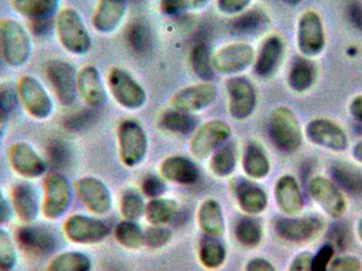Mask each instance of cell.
<instances>
[{"label":"cell","mask_w":362,"mask_h":271,"mask_svg":"<svg viewBox=\"0 0 362 271\" xmlns=\"http://www.w3.org/2000/svg\"><path fill=\"white\" fill-rule=\"evenodd\" d=\"M216 86L210 82L185 87L175 93L171 99V104L175 110L185 113L200 112L214 103L217 98Z\"/></svg>","instance_id":"obj_21"},{"label":"cell","mask_w":362,"mask_h":271,"mask_svg":"<svg viewBox=\"0 0 362 271\" xmlns=\"http://www.w3.org/2000/svg\"><path fill=\"white\" fill-rule=\"evenodd\" d=\"M235 166V149L231 143L223 144L213 153L210 166L211 170L216 176H228L233 172Z\"/></svg>","instance_id":"obj_39"},{"label":"cell","mask_w":362,"mask_h":271,"mask_svg":"<svg viewBox=\"0 0 362 271\" xmlns=\"http://www.w3.org/2000/svg\"><path fill=\"white\" fill-rule=\"evenodd\" d=\"M229 98V113L236 120L249 118L255 110L257 95L255 87L244 76L230 78L226 83Z\"/></svg>","instance_id":"obj_16"},{"label":"cell","mask_w":362,"mask_h":271,"mask_svg":"<svg viewBox=\"0 0 362 271\" xmlns=\"http://www.w3.org/2000/svg\"><path fill=\"white\" fill-rule=\"evenodd\" d=\"M199 259L206 268H218L225 262V247L217 238L204 236L199 243Z\"/></svg>","instance_id":"obj_35"},{"label":"cell","mask_w":362,"mask_h":271,"mask_svg":"<svg viewBox=\"0 0 362 271\" xmlns=\"http://www.w3.org/2000/svg\"><path fill=\"white\" fill-rule=\"evenodd\" d=\"M78 93L87 106L93 110H97L105 103L103 81L95 66H85L78 72Z\"/></svg>","instance_id":"obj_23"},{"label":"cell","mask_w":362,"mask_h":271,"mask_svg":"<svg viewBox=\"0 0 362 271\" xmlns=\"http://www.w3.org/2000/svg\"><path fill=\"white\" fill-rule=\"evenodd\" d=\"M127 42L131 48L137 53H146L150 50L152 45V35L146 23L136 21L132 23L127 30Z\"/></svg>","instance_id":"obj_43"},{"label":"cell","mask_w":362,"mask_h":271,"mask_svg":"<svg viewBox=\"0 0 362 271\" xmlns=\"http://www.w3.org/2000/svg\"><path fill=\"white\" fill-rule=\"evenodd\" d=\"M10 168L23 180H36L46 176L49 170L46 158L42 157L31 144L19 141L13 143L8 151Z\"/></svg>","instance_id":"obj_6"},{"label":"cell","mask_w":362,"mask_h":271,"mask_svg":"<svg viewBox=\"0 0 362 271\" xmlns=\"http://www.w3.org/2000/svg\"><path fill=\"white\" fill-rule=\"evenodd\" d=\"M14 209H13L10 196L6 195L0 187V226L8 225L14 219Z\"/></svg>","instance_id":"obj_53"},{"label":"cell","mask_w":362,"mask_h":271,"mask_svg":"<svg viewBox=\"0 0 362 271\" xmlns=\"http://www.w3.org/2000/svg\"><path fill=\"white\" fill-rule=\"evenodd\" d=\"M246 271H276L274 266L265 259H253L247 264Z\"/></svg>","instance_id":"obj_57"},{"label":"cell","mask_w":362,"mask_h":271,"mask_svg":"<svg viewBox=\"0 0 362 271\" xmlns=\"http://www.w3.org/2000/svg\"><path fill=\"white\" fill-rule=\"evenodd\" d=\"M325 42L327 38L322 18L315 11H306L298 21V49L303 57L313 59L323 52Z\"/></svg>","instance_id":"obj_9"},{"label":"cell","mask_w":362,"mask_h":271,"mask_svg":"<svg viewBox=\"0 0 362 271\" xmlns=\"http://www.w3.org/2000/svg\"><path fill=\"white\" fill-rule=\"evenodd\" d=\"M200 228L206 236L218 238L225 231L223 210L215 200H206L198 212Z\"/></svg>","instance_id":"obj_32"},{"label":"cell","mask_w":362,"mask_h":271,"mask_svg":"<svg viewBox=\"0 0 362 271\" xmlns=\"http://www.w3.org/2000/svg\"><path fill=\"white\" fill-rule=\"evenodd\" d=\"M349 113L355 121L362 125V95L357 96L350 102Z\"/></svg>","instance_id":"obj_58"},{"label":"cell","mask_w":362,"mask_h":271,"mask_svg":"<svg viewBox=\"0 0 362 271\" xmlns=\"http://www.w3.org/2000/svg\"><path fill=\"white\" fill-rule=\"evenodd\" d=\"M15 217L23 224H34L42 215V195L30 180L19 181L11 190Z\"/></svg>","instance_id":"obj_15"},{"label":"cell","mask_w":362,"mask_h":271,"mask_svg":"<svg viewBox=\"0 0 362 271\" xmlns=\"http://www.w3.org/2000/svg\"><path fill=\"white\" fill-rule=\"evenodd\" d=\"M110 93L119 105L129 110L141 108L146 102L144 87L122 68L115 67L107 76Z\"/></svg>","instance_id":"obj_8"},{"label":"cell","mask_w":362,"mask_h":271,"mask_svg":"<svg viewBox=\"0 0 362 271\" xmlns=\"http://www.w3.org/2000/svg\"><path fill=\"white\" fill-rule=\"evenodd\" d=\"M8 117L6 115L0 114V151L4 145V139L8 133Z\"/></svg>","instance_id":"obj_60"},{"label":"cell","mask_w":362,"mask_h":271,"mask_svg":"<svg viewBox=\"0 0 362 271\" xmlns=\"http://www.w3.org/2000/svg\"><path fill=\"white\" fill-rule=\"evenodd\" d=\"M305 136L313 144L327 151L342 153L349 147V137L344 129L329 119L317 118L305 127Z\"/></svg>","instance_id":"obj_13"},{"label":"cell","mask_w":362,"mask_h":271,"mask_svg":"<svg viewBox=\"0 0 362 271\" xmlns=\"http://www.w3.org/2000/svg\"><path fill=\"white\" fill-rule=\"evenodd\" d=\"M356 233L359 240H361V242L362 243V217L358 219V221H357Z\"/></svg>","instance_id":"obj_62"},{"label":"cell","mask_w":362,"mask_h":271,"mask_svg":"<svg viewBox=\"0 0 362 271\" xmlns=\"http://www.w3.org/2000/svg\"><path fill=\"white\" fill-rule=\"evenodd\" d=\"M189 59L192 68L200 80L204 82L214 80L215 71L212 67V55L208 45L204 42L196 44L192 49Z\"/></svg>","instance_id":"obj_34"},{"label":"cell","mask_w":362,"mask_h":271,"mask_svg":"<svg viewBox=\"0 0 362 271\" xmlns=\"http://www.w3.org/2000/svg\"><path fill=\"white\" fill-rule=\"evenodd\" d=\"M349 17L355 27L362 30V4L355 1L349 6Z\"/></svg>","instance_id":"obj_56"},{"label":"cell","mask_w":362,"mask_h":271,"mask_svg":"<svg viewBox=\"0 0 362 271\" xmlns=\"http://www.w3.org/2000/svg\"><path fill=\"white\" fill-rule=\"evenodd\" d=\"M0 53L8 67L18 69L29 63L33 42L25 27L12 18L0 19Z\"/></svg>","instance_id":"obj_1"},{"label":"cell","mask_w":362,"mask_h":271,"mask_svg":"<svg viewBox=\"0 0 362 271\" xmlns=\"http://www.w3.org/2000/svg\"><path fill=\"white\" fill-rule=\"evenodd\" d=\"M115 236L122 246L129 249H137L144 243V233L141 228L132 221L119 224L115 230Z\"/></svg>","instance_id":"obj_42"},{"label":"cell","mask_w":362,"mask_h":271,"mask_svg":"<svg viewBox=\"0 0 362 271\" xmlns=\"http://www.w3.org/2000/svg\"><path fill=\"white\" fill-rule=\"evenodd\" d=\"M285 54V42L280 36L266 38L255 59V72L259 78H272L276 74Z\"/></svg>","instance_id":"obj_22"},{"label":"cell","mask_w":362,"mask_h":271,"mask_svg":"<svg viewBox=\"0 0 362 271\" xmlns=\"http://www.w3.org/2000/svg\"><path fill=\"white\" fill-rule=\"evenodd\" d=\"M308 192L319 208L331 219H340L348 208L340 188L327 177H314L308 185Z\"/></svg>","instance_id":"obj_12"},{"label":"cell","mask_w":362,"mask_h":271,"mask_svg":"<svg viewBox=\"0 0 362 271\" xmlns=\"http://www.w3.org/2000/svg\"><path fill=\"white\" fill-rule=\"evenodd\" d=\"M231 136V129L221 120L204 123L192 139L191 151L199 159L208 157L217 149L223 146Z\"/></svg>","instance_id":"obj_19"},{"label":"cell","mask_w":362,"mask_h":271,"mask_svg":"<svg viewBox=\"0 0 362 271\" xmlns=\"http://www.w3.org/2000/svg\"><path fill=\"white\" fill-rule=\"evenodd\" d=\"M19 99L16 88L8 85L0 86V114L10 116L18 105Z\"/></svg>","instance_id":"obj_48"},{"label":"cell","mask_w":362,"mask_h":271,"mask_svg":"<svg viewBox=\"0 0 362 271\" xmlns=\"http://www.w3.org/2000/svg\"><path fill=\"white\" fill-rule=\"evenodd\" d=\"M16 244L34 257H48L57 248V238L48 228L34 224H23L15 236Z\"/></svg>","instance_id":"obj_14"},{"label":"cell","mask_w":362,"mask_h":271,"mask_svg":"<svg viewBox=\"0 0 362 271\" xmlns=\"http://www.w3.org/2000/svg\"><path fill=\"white\" fill-rule=\"evenodd\" d=\"M235 236L238 242L244 246L255 247L261 242L263 232L259 221L250 217H244L236 225Z\"/></svg>","instance_id":"obj_41"},{"label":"cell","mask_w":362,"mask_h":271,"mask_svg":"<svg viewBox=\"0 0 362 271\" xmlns=\"http://www.w3.org/2000/svg\"><path fill=\"white\" fill-rule=\"evenodd\" d=\"M334 255L335 249L332 245H325L322 248L319 249L316 255H313V271H327L329 263L334 259Z\"/></svg>","instance_id":"obj_51"},{"label":"cell","mask_w":362,"mask_h":271,"mask_svg":"<svg viewBox=\"0 0 362 271\" xmlns=\"http://www.w3.org/2000/svg\"><path fill=\"white\" fill-rule=\"evenodd\" d=\"M353 159L362 164V140L358 141L352 149Z\"/></svg>","instance_id":"obj_61"},{"label":"cell","mask_w":362,"mask_h":271,"mask_svg":"<svg viewBox=\"0 0 362 271\" xmlns=\"http://www.w3.org/2000/svg\"><path fill=\"white\" fill-rule=\"evenodd\" d=\"M127 8V0H99L93 13V28L103 34L116 31L124 18Z\"/></svg>","instance_id":"obj_25"},{"label":"cell","mask_w":362,"mask_h":271,"mask_svg":"<svg viewBox=\"0 0 362 271\" xmlns=\"http://www.w3.org/2000/svg\"><path fill=\"white\" fill-rule=\"evenodd\" d=\"M59 0H10L13 10L30 23L51 21L59 13Z\"/></svg>","instance_id":"obj_28"},{"label":"cell","mask_w":362,"mask_h":271,"mask_svg":"<svg viewBox=\"0 0 362 271\" xmlns=\"http://www.w3.org/2000/svg\"><path fill=\"white\" fill-rule=\"evenodd\" d=\"M276 204L285 214H299L304 208V198L297 179L291 175H284L276 181L274 187Z\"/></svg>","instance_id":"obj_24"},{"label":"cell","mask_w":362,"mask_h":271,"mask_svg":"<svg viewBox=\"0 0 362 271\" xmlns=\"http://www.w3.org/2000/svg\"><path fill=\"white\" fill-rule=\"evenodd\" d=\"M251 0H217V8L223 14L236 15L244 12Z\"/></svg>","instance_id":"obj_52"},{"label":"cell","mask_w":362,"mask_h":271,"mask_svg":"<svg viewBox=\"0 0 362 271\" xmlns=\"http://www.w3.org/2000/svg\"><path fill=\"white\" fill-rule=\"evenodd\" d=\"M325 225L323 219L315 215L285 217L276 221V231L283 240L293 243H303L319 236Z\"/></svg>","instance_id":"obj_18"},{"label":"cell","mask_w":362,"mask_h":271,"mask_svg":"<svg viewBox=\"0 0 362 271\" xmlns=\"http://www.w3.org/2000/svg\"><path fill=\"white\" fill-rule=\"evenodd\" d=\"M243 168L251 178L263 179L269 174V158L261 143H248L243 155Z\"/></svg>","instance_id":"obj_31"},{"label":"cell","mask_w":362,"mask_h":271,"mask_svg":"<svg viewBox=\"0 0 362 271\" xmlns=\"http://www.w3.org/2000/svg\"><path fill=\"white\" fill-rule=\"evenodd\" d=\"M269 134L280 151L293 153L301 146L303 131L297 116L291 108L281 106L270 115Z\"/></svg>","instance_id":"obj_4"},{"label":"cell","mask_w":362,"mask_h":271,"mask_svg":"<svg viewBox=\"0 0 362 271\" xmlns=\"http://www.w3.org/2000/svg\"><path fill=\"white\" fill-rule=\"evenodd\" d=\"M255 53L250 45L234 42L212 55V67L221 74H236L255 63Z\"/></svg>","instance_id":"obj_17"},{"label":"cell","mask_w":362,"mask_h":271,"mask_svg":"<svg viewBox=\"0 0 362 271\" xmlns=\"http://www.w3.org/2000/svg\"><path fill=\"white\" fill-rule=\"evenodd\" d=\"M31 25L32 30L38 35L46 34L50 29V21H34V23H31Z\"/></svg>","instance_id":"obj_59"},{"label":"cell","mask_w":362,"mask_h":271,"mask_svg":"<svg viewBox=\"0 0 362 271\" xmlns=\"http://www.w3.org/2000/svg\"><path fill=\"white\" fill-rule=\"evenodd\" d=\"M144 193L150 197H158L165 192V185L163 179L157 176L146 177L144 180Z\"/></svg>","instance_id":"obj_54"},{"label":"cell","mask_w":362,"mask_h":271,"mask_svg":"<svg viewBox=\"0 0 362 271\" xmlns=\"http://www.w3.org/2000/svg\"><path fill=\"white\" fill-rule=\"evenodd\" d=\"M93 110V108H89L71 115L69 118L66 119V129L71 132H80L86 129L95 119Z\"/></svg>","instance_id":"obj_49"},{"label":"cell","mask_w":362,"mask_h":271,"mask_svg":"<svg viewBox=\"0 0 362 271\" xmlns=\"http://www.w3.org/2000/svg\"><path fill=\"white\" fill-rule=\"evenodd\" d=\"M236 195L240 208L249 214H259L267 208L268 197L266 192L246 179H240L236 185Z\"/></svg>","instance_id":"obj_30"},{"label":"cell","mask_w":362,"mask_h":271,"mask_svg":"<svg viewBox=\"0 0 362 271\" xmlns=\"http://www.w3.org/2000/svg\"><path fill=\"white\" fill-rule=\"evenodd\" d=\"M45 74L59 103L72 105L78 95V72L74 66L63 59H50L45 66Z\"/></svg>","instance_id":"obj_7"},{"label":"cell","mask_w":362,"mask_h":271,"mask_svg":"<svg viewBox=\"0 0 362 271\" xmlns=\"http://www.w3.org/2000/svg\"><path fill=\"white\" fill-rule=\"evenodd\" d=\"M91 267L88 255L80 251L57 253L47 264V271H91Z\"/></svg>","instance_id":"obj_33"},{"label":"cell","mask_w":362,"mask_h":271,"mask_svg":"<svg viewBox=\"0 0 362 271\" xmlns=\"http://www.w3.org/2000/svg\"><path fill=\"white\" fill-rule=\"evenodd\" d=\"M209 0H160L161 12L169 16H177L183 13L200 10Z\"/></svg>","instance_id":"obj_45"},{"label":"cell","mask_w":362,"mask_h":271,"mask_svg":"<svg viewBox=\"0 0 362 271\" xmlns=\"http://www.w3.org/2000/svg\"><path fill=\"white\" fill-rule=\"evenodd\" d=\"M74 198L70 181L65 175L52 172L46 175L42 183V215L48 221H59L65 217Z\"/></svg>","instance_id":"obj_3"},{"label":"cell","mask_w":362,"mask_h":271,"mask_svg":"<svg viewBox=\"0 0 362 271\" xmlns=\"http://www.w3.org/2000/svg\"><path fill=\"white\" fill-rule=\"evenodd\" d=\"M55 31L61 46L74 55H84L91 48V38L80 13L64 8L55 17Z\"/></svg>","instance_id":"obj_2"},{"label":"cell","mask_w":362,"mask_h":271,"mask_svg":"<svg viewBox=\"0 0 362 271\" xmlns=\"http://www.w3.org/2000/svg\"><path fill=\"white\" fill-rule=\"evenodd\" d=\"M16 91L19 102L32 119L45 121L50 118L54 103L50 93L37 79L29 74L21 76L17 82Z\"/></svg>","instance_id":"obj_5"},{"label":"cell","mask_w":362,"mask_h":271,"mask_svg":"<svg viewBox=\"0 0 362 271\" xmlns=\"http://www.w3.org/2000/svg\"><path fill=\"white\" fill-rule=\"evenodd\" d=\"M178 206L175 200L155 198L146 207V217L156 226L170 223L177 214Z\"/></svg>","instance_id":"obj_37"},{"label":"cell","mask_w":362,"mask_h":271,"mask_svg":"<svg viewBox=\"0 0 362 271\" xmlns=\"http://www.w3.org/2000/svg\"><path fill=\"white\" fill-rule=\"evenodd\" d=\"M285 4H289V6H297L302 0H282Z\"/></svg>","instance_id":"obj_63"},{"label":"cell","mask_w":362,"mask_h":271,"mask_svg":"<svg viewBox=\"0 0 362 271\" xmlns=\"http://www.w3.org/2000/svg\"><path fill=\"white\" fill-rule=\"evenodd\" d=\"M313 255L308 251L299 253L293 258L289 265L288 271H313Z\"/></svg>","instance_id":"obj_55"},{"label":"cell","mask_w":362,"mask_h":271,"mask_svg":"<svg viewBox=\"0 0 362 271\" xmlns=\"http://www.w3.org/2000/svg\"><path fill=\"white\" fill-rule=\"evenodd\" d=\"M47 162L49 168L61 170L70 160V149L67 143L62 140H52L47 147Z\"/></svg>","instance_id":"obj_44"},{"label":"cell","mask_w":362,"mask_h":271,"mask_svg":"<svg viewBox=\"0 0 362 271\" xmlns=\"http://www.w3.org/2000/svg\"><path fill=\"white\" fill-rule=\"evenodd\" d=\"M160 127L171 133L187 135L195 129L196 120L189 113L174 108V110H168L161 117Z\"/></svg>","instance_id":"obj_36"},{"label":"cell","mask_w":362,"mask_h":271,"mask_svg":"<svg viewBox=\"0 0 362 271\" xmlns=\"http://www.w3.org/2000/svg\"><path fill=\"white\" fill-rule=\"evenodd\" d=\"M171 236L172 232L168 228L155 225L144 232V243L150 248H160L169 243Z\"/></svg>","instance_id":"obj_47"},{"label":"cell","mask_w":362,"mask_h":271,"mask_svg":"<svg viewBox=\"0 0 362 271\" xmlns=\"http://www.w3.org/2000/svg\"><path fill=\"white\" fill-rule=\"evenodd\" d=\"M121 211L127 221H137L146 212L144 198L136 192H127L121 200Z\"/></svg>","instance_id":"obj_46"},{"label":"cell","mask_w":362,"mask_h":271,"mask_svg":"<svg viewBox=\"0 0 362 271\" xmlns=\"http://www.w3.org/2000/svg\"><path fill=\"white\" fill-rule=\"evenodd\" d=\"M160 172L163 177L168 180L181 185H192L196 183L199 177L197 166L192 160L182 156L167 158L161 163Z\"/></svg>","instance_id":"obj_27"},{"label":"cell","mask_w":362,"mask_h":271,"mask_svg":"<svg viewBox=\"0 0 362 271\" xmlns=\"http://www.w3.org/2000/svg\"><path fill=\"white\" fill-rule=\"evenodd\" d=\"M334 180L336 185L346 191L353 194H361L362 192V175L352 166L346 164H335L332 168Z\"/></svg>","instance_id":"obj_38"},{"label":"cell","mask_w":362,"mask_h":271,"mask_svg":"<svg viewBox=\"0 0 362 271\" xmlns=\"http://www.w3.org/2000/svg\"><path fill=\"white\" fill-rule=\"evenodd\" d=\"M78 200L90 212L106 214L112 208V195L108 188L95 177L86 176L76 183Z\"/></svg>","instance_id":"obj_20"},{"label":"cell","mask_w":362,"mask_h":271,"mask_svg":"<svg viewBox=\"0 0 362 271\" xmlns=\"http://www.w3.org/2000/svg\"><path fill=\"white\" fill-rule=\"evenodd\" d=\"M66 238L74 244L93 245L105 240L110 227L101 219L83 214H74L66 219L63 226Z\"/></svg>","instance_id":"obj_11"},{"label":"cell","mask_w":362,"mask_h":271,"mask_svg":"<svg viewBox=\"0 0 362 271\" xmlns=\"http://www.w3.org/2000/svg\"><path fill=\"white\" fill-rule=\"evenodd\" d=\"M319 69L317 64L310 57H297L291 64L287 82L291 91L304 93L313 88L318 80Z\"/></svg>","instance_id":"obj_26"},{"label":"cell","mask_w":362,"mask_h":271,"mask_svg":"<svg viewBox=\"0 0 362 271\" xmlns=\"http://www.w3.org/2000/svg\"><path fill=\"white\" fill-rule=\"evenodd\" d=\"M362 264L356 255H342L334 258L327 271H361Z\"/></svg>","instance_id":"obj_50"},{"label":"cell","mask_w":362,"mask_h":271,"mask_svg":"<svg viewBox=\"0 0 362 271\" xmlns=\"http://www.w3.org/2000/svg\"><path fill=\"white\" fill-rule=\"evenodd\" d=\"M119 153L127 166L141 163L148 153V137L141 125L135 120H125L118 129Z\"/></svg>","instance_id":"obj_10"},{"label":"cell","mask_w":362,"mask_h":271,"mask_svg":"<svg viewBox=\"0 0 362 271\" xmlns=\"http://www.w3.org/2000/svg\"><path fill=\"white\" fill-rule=\"evenodd\" d=\"M270 21L268 15L261 8H251L240 13L229 23L230 31L234 35L251 36L267 29Z\"/></svg>","instance_id":"obj_29"},{"label":"cell","mask_w":362,"mask_h":271,"mask_svg":"<svg viewBox=\"0 0 362 271\" xmlns=\"http://www.w3.org/2000/svg\"><path fill=\"white\" fill-rule=\"evenodd\" d=\"M18 265V251L15 238L0 227V271H13Z\"/></svg>","instance_id":"obj_40"}]
</instances>
